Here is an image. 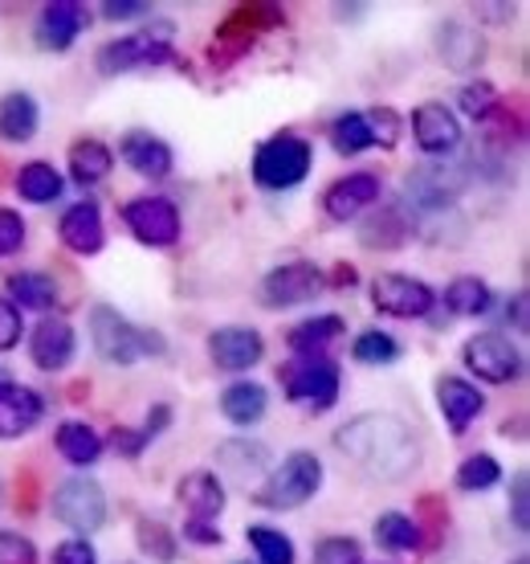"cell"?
I'll return each instance as SVG.
<instances>
[{
    "mask_svg": "<svg viewBox=\"0 0 530 564\" xmlns=\"http://www.w3.org/2000/svg\"><path fill=\"white\" fill-rule=\"evenodd\" d=\"M143 442H147V434H143V430H114V434H111V446L119 454H126V458H135V454L143 451Z\"/></svg>",
    "mask_w": 530,
    "mask_h": 564,
    "instance_id": "c3c4849f",
    "label": "cell"
},
{
    "mask_svg": "<svg viewBox=\"0 0 530 564\" xmlns=\"http://www.w3.org/2000/svg\"><path fill=\"white\" fill-rule=\"evenodd\" d=\"M37 123H42V111H37L33 95L13 90V95L0 99V140H9V143L33 140V135H37Z\"/></svg>",
    "mask_w": 530,
    "mask_h": 564,
    "instance_id": "cb8c5ba5",
    "label": "cell"
},
{
    "mask_svg": "<svg viewBox=\"0 0 530 564\" xmlns=\"http://www.w3.org/2000/svg\"><path fill=\"white\" fill-rule=\"evenodd\" d=\"M376 540L391 552H417L420 549V523L400 516V511H388L376 520Z\"/></svg>",
    "mask_w": 530,
    "mask_h": 564,
    "instance_id": "836d02e7",
    "label": "cell"
},
{
    "mask_svg": "<svg viewBox=\"0 0 530 564\" xmlns=\"http://www.w3.org/2000/svg\"><path fill=\"white\" fill-rule=\"evenodd\" d=\"M412 135H417L420 152L429 155H445L461 143L457 119H453V111H449L445 102H424V107H417L412 111Z\"/></svg>",
    "mask_w": 530,
    "mask_h": 564,
    "instance_id": "e0dca14e",
    "label": "cell"
},
{
    "mask_svg": "<svg viewBox=\"0 0 530 564\" xmlns=\"http://www.w3.org/2000/svg\"><path fill=\"white\" fill-rule=\"evenodd\" d=\"M172 33L176 25L172 21H159V25H147L131 37H119V42H107L95 54L98 74H131L143 70V66H164V62H176V50H172Z\"/></svg>",
    "mask_w": 530,
    "mask_h": 564,
    "instance_id": "3957f363",
    "label": "cell"
},
{
    "mask_svg": "<svg viewBox=\"0 0 530 564\" xmlns=\"http://www.w3.org/2000/svg\"><path fill=\"white\" fill-rule=\"evenodd\" d=\"M339 336H343V319L339 315H314V319H302L290 332V348L294 352H322Z\"/></svg>",
    "mask_w": 530,
    "mask_h": 564,
    "instance_id": "f546056e",
    "label": "cell"
},
{
    "mask_svg": "<svg viewBox=\"0 0 530 564\" xmlns=\"http://www.w3.org/2000/svg\"><path fill=\"white\" fill-rule=\"evenodd\" d=\"M510 503H515V511H510V520H515L518 532H527L530 528V491H527V470H518L515 475V487H510Z\"/></svg>",
    "mask_w": 530,
    "mask_h": 564,
    "instance_id": "bcb514c9",
    "label": "cell"
},
{
    "mask_svg": "<svg viewBox=\"0 0 530 564\" xmlns=\"http://www.w3.org/2000/svg\"><path fill=\"white\" fill-rule=\"evenodd\" d=\"M21 241H25V221H21V213L0 209V258L21 250Z\"/></svg>",
    "mask_w": 530,
    "mask_h": 564,
    "instance_id": "7bdbcfd3",
    "label": "cell"
},
{
    "mask_svg": "<svg viewBox=\"0 0 530 564\" xmlns=\"http://www.w3.org/2000/svg\"><path fill=\"white\" fill-rule=\"evenodd\" d=\"M119 155L126 160V169L147 176V181H159L172 172V148L164 140H155L152 131H126Z\"/></svg>",
    "mask_w": 530,
    "mask_h": 564,
    "instance_id": "603a6c76",
    "label": "cell"
},
{
    "mask_svg": "<svg viewBox=\"0 0 530 564\" xmlns=\"http://www.w3.org/2000/svg\"><path fill=\"white\" fill-rule=\"evenodd\" d=\"M33 544L21 540L16 532H0V564H33Z\"/></svg>",
    "mask_w": 530,
    "mask_h": 564,
    "instance_id": "f6af8a7d",
    "label": "cell"
},
{
    "mask_svg": "<svg viewBox=\"0 0 530 564\" xmlns=\"http://www.w3.org/2000/svg\"><path fill=\"white\" fill-rule=\"evenodd\" d=\"M335 446L376 479H405L408 470L417 466L412 434L405 430V422L384 417V413H367V417L347 422L335 434Z\"/></svg>",
    "mask_w": 530,
    "mask_h": 564,
    "instance_id": "6da1fadb",
    "label": "cell"
},
{
    "mask_svg": "<svg viewBox=\"0 0 530 564\" xmlns=\"http://www.w3.org/2000/svg\"><path fill=\"white\" fill-rule=\"evenodd\" d=\"M140 544L152 552L155 561H164V564L176 556V536H172L164 523H155V520H140Z\"/></svg>",
    "mask_w": 530,
    "mask_h": 564,
    "instance_id": "ab89813d",
    "label": "cell"
},
{
    "mask_svg": "<svg viewBox=\"0 0 530 564\" xmlns=\"http://www.w3.org/2000/svg\"><path fill=\"white\" fill-rule=\"evenodd\" d=\"M0 181H4V164H0Z\"/></svg>",
    "mask_w": 530,
    "mask_h": 564,
    "instance_id": "9f6ffc18",
    "label": "cell"
},
{
    "mask_svg": "<svg viewBox=\"0 0 530 564\" xmlns=\"http://www.w3.org/2000/svg\"><path fill=\"white\" fill-rule=\"evenodd\" d=\"M45 401L25 384H0V437H21L42 422Z\"/></svg>",
    "mask_w": 530,
    "mask_h": 564,
    "instance_id": "44dd1931",
    "label": "cell"
},
{
    "mask_svg": "<svg viewBox=\"0 0 530 564\" xmlns=\"http://www.w3.org/2000/svg\"><path fill=\"white\" fill-rule=\"evenodd\" d=\"M470 169L457 160H424L405 176V193L417 209H445L465 193Z\"/></svg>",
    "mask_w": 530,
    "mask_h": 564,
    "instance_id": "52a82bcc",
    "label": "cell"
},
{
    "mask_svg": "<svg viewBox=\"0 0 530 564\" xmlns=\"http://www.w3.org/2000/svg\"><path fill=\"white\" fill-rule=\"evenodd\" d=\"M335 282H355V270H351V267H339L335 270Z\"/></svg>",
    "mask_w": 530,
    "mask_h": 564,
    "instance_id": "f5cc1de1",
    "label": "cell"
},
{
    "mask_svg": "<svg viewBox=\"0 0 530 564\" xmlns=\"http://www.w3.org/2000/svg\"><path fill=\"white\" fill-rule=\"evenodd\" d=\"M281 389L294 405L307 410H331L339 401V365L322 352H298L278 368Z\"/></svg>",
    "mask_w": 530,
    "mask_h": 564,
    "instance_id": "277c9868",
    "label": "cell"
},
{
    "mask_svg": "<svg viewBox=\"0 0 530 564\" xmlns=\"http://www.w3.org/2000/svg\"><path fill=\"white\" fill-rule=\"evenodd\" d=\"M152 9L147 4H135V0H119V4H102V17L107 21H135V17H147Z\"/></svg>",
    "mask_w": 530,
    "mask_h": 564,
    "instance_id": "681fc988",
    "label": "cell"
},
{
    "mask_svg": "<svg viewBox=\"0 0 530 564\" xmlns=\"http://www.w3.org/2000/svg\"><path fill=\"white\" fill-rule=\"evenodd\" d=\"M250 544L257 549L262 564H294L290 536H281V532H274V528H250Z\"/></svg>",
    "mask_w": 530,
    "mask_h": 564,
    "instance_id": "74e56055",
    "label": "cell"
},
{
    "mask_svg": "<svg viewBox=\"0 0 530 564\" xmlns=\"http://www.w3.org/2000/svg\"><path fill=\"white\" fill-rule=\"evenodd\" d=\"M506 319H515V327L522 332L527 327V295H515V303L506 307Z\"/></svg>",
    "mask_w": 530,
    "mask_h": 564,
    "instance_id": "816d5d0a",
    "label": "cell"
},
{
    "mask_svg": "<svg viewBox=\"0 0 530 564\" xmlns=\"http://www.w3.org/2000/svg\"><path fill=\"white\" fill-rule=\"evenodd\" d=\"M314 295H322V274L310 262H286V267L269 270L257 286V303L269 311L298 307V303H310Z\"/></svg>",
    "mask_w": 530,
    "mask_h": 564,
    "instance_id": "ba28073f",
    "label": "cell"
},
{
    "mask_svg": "<svg viewBox=\"0 0 530 564\" xmlns=\"http://www.w3.org/2000/svg\"><path fill=\"white\" fill-rule=\"evenodd\" d=\"M90 339H95V352L111 365H135L143 356L164 352V336L159 332H143L126 315H119L114 307L98 303L90 311Z\"/></svg>",
    "mask_w": 530,
    "mask_h": 564,
    "instance_id": "7a4b0ae2",
    "label": "cell"
},
{
    "mask_svg": "<svg viewBox=\"0 0 530 564\" xmlns=\"http://www.w3.org/2000/svg\"><path fill=\"white\" fill-rule=\"evenodd\" d=\"M180 503L188 511H192V520H217L224 511V487L217 475H209V470H196V475H188V479L180 482Z\"/></svg>",
    "mask_w": 530,
    "mask_h": 564,
    "instance_id": "d4e9b609",
    "label": "cell"
},
{
    "mask_svg": "<svg viewBox=\"0 0 530 564\" xmlns=\"http://www.w3.org/2000/svg\"><path fill=\"white\" fill-rule=\"evenodd\" d=\"M307 172H310V143L302 135H290V131L265 140L257 148V155H253V181L262 184V188H269V193L302 184Z\"/></svg>",
    "mask_w": 530,
    "mask_h": 564,
    "instance_id": "5b68a950",
    "label": "cell"
},
{
    "mask_svg": "<svg viewBox=\"0 0 530 564\" xmlns=\"http://www.w3.org/2000/svg\"><path fill=\"white\" fill-rule=\"evenodd\" d=\"M123 221L131 229V238L152 246V250H164V246H176L180 241V213L168 197H140L123 209Z\"/></svg>",
    "mask_w": 530,
    "mask_h": 564,
    "instance_id": "9c48e42d",
    "label": "cell"
},
{
    "mask_svg": "<svg viewBox=\"0 0 530 564\" xmlns=\"http://www.w3.org/2000/svg\"><path fill=\"white\" fill-rule=\"evenodd\" d=\"M0 495H4V487H0Z\"/></svg>",
    "mask_w": 530,
    "mask_h": 564,
    "instance_id": "6f0895ef",
    "label": "cell"
},
{
    "mask_svg": "<svg viewBox=\"0 0 530 564\" xmlns=\"http://www.w3.org/2000/svg\"><path fill=\"white\" fill-rule=\"evenodd\" d=\"M29 352H33V365L45 368V372H62V368L70 365L74 352H78V336H74V327L66 319H42L37 332H33V344H29Z\"/></svg>",
    "mask_w": 530,
    "mask_h": 564,
    "instance_id": "d6986e66",
    "label": "cell"
},
{
    "mask_svg": "<svg viewBox=\"0 0 530 564\" xmlns=\"http://www.w3.org/2000/svg\"><path fill=\"white\" fill-rule=\"evenodd\" d=\"M412 234V226H405V217L396 209L379 213L372 217L367 226H363V246H379V250H388V246H400V241Z\"/></svg>",
    "mask_w": 530,
    "mask_h": 564,
    "instance_id": "e575fe53",
    "label": "cell"
},
{
    "mask_svg": "<svg viewBox=\"0 0 530 564\" xmlns=\"http://www.w3.org/2000/svg\"><path fill=\"white\" fill-rule=\"evenodd\" d=\"M461 111L470 115V119H477V123H486L489 115L498 111V90L489 83H470L461 90Z\"/></svg>",
    "mask_w": 530,
    "mask_h": 564,
    "instance_id": "f35d334b",
    "label": "cell"
},
{
    "mask_svg": "<svg viewBox=\"0 0 530 564\" xmlns=\"http://www.w3.org/2000/svg\"><path fill=\"white\" fill-rule=\"evenodd\" d=\"M16 344H21V311L9 299H0V352H9Z\"/></svg>",
    "mask_w": 530,
    "mask_h": 564,
    "instance_id": "ee69618b",
    "label": "cell"
},
{
    "mask_svg": "<svg viewBox=\"0 0 530 564\" xmlns=\"http://www.w3.org/2000/svg\"><path fill=\"white\" fill-rule=\"evenodd\" d=\"M465 365H470V372H477V381L506 384L522 372V356H518V348L506 336L482 332V336H474L465 344Z\"/></svg>",
    "mask_w": 530,
    "mask_h": 564,
    "instance_id": "7c38bea8",
    "label": "cell"
},
{
    "mask_svg": "<svg viewBox=\"0 0 530 564\" xmlns=\"http://www.w3.org/2000/svg\"><path fill=\"white\" fill-rule=\"evenodd\" d=\"M314 564H360V544L347 536H331L314 549Z\"/></svg>",
    "mask_w": 530,
    "mask_h": 564,
    "instance_id": "60d3db41",
    "label": "cell"
},
{
    "mask_svg": "<svg viewBox=\"0 0 530 564\" xmlns=\"http://www.w3.org/2000/svg\"><path fill=\"white\" fill-rule=\"evenodd\" d=\"M376 200H379V176H372V172H351V176L335 181L322 193V209H327L331 221H351V217H360Z\"/></svg>",
    "mask_w": 530,
    "mask_h": 564,
    "instance_id": "5bb4252c",
    "label": "cell"
},
{
    "mask_svg": "<svg viewBox=\"0 0 530 564\" xmlns=\"http://www.w3.org/2000/svg\"><path fill=\"white\" fill-rule=\"evenodd\" d=\"M9 291L21 307H33V311H45L57 303V282L49 274H37V270H25V274H13L9 279Z\"/></svg>",
    "mask_w": 530,
    "mask_h": 564,
    "instance_id": "4dcf8cb0",
    "label": "cell"
},
{
    "mask_svg": "<svg viewBox=\"0 0 530 564\" xmlns=\"http://www.w3.org/2000/svg\"><path fill=\"white\" fill-rule=\"evenodd\" d=\"M437 57L457 74L477 70L482 57H486V42H482L477 29L461 25V21H445V25H437Z\"/></svg>",
    "mask_w": 530,
    "mask_h": 564,
    "instance_id": "ac0fdd59",
    "label": "cell"
},
{
    "mask_svg": "<svg viewBox=\"0 0 530 564\" xmlns=\"http://www.w3.org/2000/svg\"><path fill=\"white\" fill-rule=\"evenodd\" d=\"M331 143H335L339 155H360V152H367V148H376L372 128H367V115L363 111L339 115L335 128H331Z\"/></svg>",
    "mask_w": 530,
    "mask_h": 564,
    "instance_id": "1f68e13d",
    "label": "cell"
},
{
    "mask_svg": "<svg viewBox=\"0 0 530 564\" xmlns=\"http://www.w3.org/2000/svg\"><path fill=\"white\" fill-rule=\"evenodd\" d=\"M265 405H269V397H265L262 384H253V381H238V384H229L221 397V410L229 422H238V425H253V422H262L265 417Z\"/></svg>",
    "mask_w": 530,
    "mask_h": 564,
    "instance_id": "4316f807",
    "label": "cell"
},
{
    "mask_svg": "<svg viewBox=\"0 0 530 564\" xmlns=\"http://www.w3.org/2000/svg\"><path fill=\"white\" fill-rule=\"evenodd\" d=\"M367 128H372V140L391 148V143L400 140V115L388 111V107H379V111H367Z\"/></svg>",
    "mask_w": 530,
    "mask_h": 564,
    "instance_id": "b9f144b4",
    "label": "cell"
},
{
    "mask_svg": "<svg viewBox=\"0 0 530 564\" xmlns=\"http://www.w3.org/2000/svg\"><path fill=\"white\" fill-rule=\"evenodd\" d=\"M57 234L66 241V250H74V254H82V258L98 254L102 241H107V234H102V213H98L95 200L70 205L66 217H62V226H57Z\"/></svg>",
    "mask_w": 530,
    "mask_h": 564,
    "instance_id": "ffe728a7",
    "label": "cell"
},
{
    "mask_svg": "<svg viewBox=\"0 0 530 564\" xmlns=\"http://www.w3.org/2000/svg\"><path fill=\"white\" fill-rule=\"evenodd\" d=\"M209 356L224 372H245L265 356V344L253 327H221L209 336Z\"/></svg>",
    "mask_w": 530,
    "mask_h": 564,
    "instance_id": "9a60e30c",
    "label": "cell"
},
{
    "mask_svg": "<svg viewBox=\"0 0 530 564\" xmlns=\"http://www.w3.org/2000/svg\"><path fill=\"white\" fill-rule=\"evenodd\" d=\"M57 451L66 454L74 466H90L102 458V437L86 422H66L57 425Z\"/></svg>",
    "mask_w": 530,
    "mask_h": 564,
    "instance_id": "83f0119b",
    "label": "cell"
},
{
    "mask_svg": "<svg viewBox=\"0 0 530 564\" xmlns=\"http://www.w3.org/2000/svg\"><path fill=\"white\" fill-rule=\"evenodd\" d=\"M437 405L445 413L449 430H453V434H465L470 422H474L477 413H482V405H486V397L470 381H461V377H441V381H437Z\"/></svg>",
    "mask_w": 530,
    "mask_h": 564,
    "instance_id": "7402d4cb",
    "label": "cell"
},
{
    "mask_svg": "<svg viewBox=\"0 0 530 564\" xmlns=\"http://www.w3.org/2000/svg\"><path fill=\"white\" fill-rule=\"evenodd\" d=\"M372 303L384 315H396V319H420V315L433 311L437 295L429 282L412 279V274H379L372 282Z\"/></svg>",
    "mask_w": 530,
    "mask_h": 564,
    "instance_id": "8fae6325",
    "label": "cell"
},
{
    "mask_svg": "<svg viewBox=\"0 0 530 564\" xmlns=\"http://www.w3.org/2000/svg\"><path fill=\"white\" fill-rule=\"evenodd\" d=\"M86 21H90V13L78 0H54L37 17V45L42 50H70L78 42V33L86 29Z\"/></svg>",
    "mask_w": 530,
    "mask_h": 564,
    "instance_id": "2e32d148",
    "label": "cell"
},
{
    "mask_svg": "<svg viewBox=\"0 0 530 564\" xmlns=\"http://www.w3.org/2000/svg\"><path fill=\"white\" fill-rule=\"evenodd\" d=\"M445 307L453 315H482L489 307V286L474 274H461L445 286Z\"/></svg>",
    "mask_w": 530,
    "mask_h": 564,
    "instance_id": "d6a6232c",
    "label": "cell"
},
{
    "mask_svg": "<svg viewBox=\"0 0 530 564\" xmlns=\"http://www.w3.org/2000/svg\"><path fill=\"white\" fill-rule=\"evenodd\" d=\"M16 193L29 200V205H49V200L62 197V176H57L49 164L33 160L25 169L16 172Z\"/></svg>",
    "mask_w": 530,
    "mask_h": 564,
    "instance_id": "f1b7e54d",
    "label": "cell"
},
{
    "mask_svg": "<svg viewBox=\"0 0 530 564\" xmlns=\"http://www.w3.org/2000/svg\"><path fill=\"white\" fill-rule=\"evenodd\" d=\"M54 516L74 532H98L107 520V495L90 479H70L54 491Z\"/></svg>",
    "mask_w": 530,
    "mask_h": 564,
    "instance_id": "30bf717a",
    "label": "cell"
},
{
    "mask_svg": "<svg viewBox=\"0 0 530 564\" xmlns=\"http://www.w3.org/2000/svg\"><path fill=\"white\" fill-rule=\"evenodd\" d=\"M351 352H355L360 365H396L400 360V344L388 332H363Z\"/></svg>",
    "mask_w": 530,
    "mask_h": 564,
    "instance_id": "8d00e7d4",
    "label": "cell"
},
{
    "mask_svg": "<svg viewBox=\"0 0 530 564\" xmlns=\"http://www.w3.org/2000/svg\"><path fill=\"white\" fill-rule=\"evenodd\" d=\"M515 564H530V561H527V556H518V561H515Z\"/></svg>",
    "mask_w": 530,
    "mask_h": 564,
    "instance_id": "11a10c76",
    "label": "cell"
},
{
    "mask_svg": "<svg viewBox=\"0 0 530 564\" xmlns=\"http://www.w3.org/2000/svg\"><path fill=\"white\" fill-rule=\"evenodd\" d=\"M322 482V463L314 454L307 451H294L286 463L265 479V487L253 499L262 503V508H274V511H290V508H302L310 495L319 491Z\"/></svg>",
    "mask_w": 530,
    "mask_h": 564,
    "instance_id": "8992f818",
    "label": "cell"
},
{
    "mask_svg": "<svg viewBox=\"0 0 530 564\" xmlns=\"http://www.w3.org/2000/svg\"><path fill=\"white\" fill-rule=\"evenodd\" d=\"M114 169V155L107 143H98V140H78L70 148V176L74 184H82V188H90V184L98 181H107Z\"/></svg>",
    "mask_w": 530,
    "mask_h": 564,
    "instance_id": "484cf974",
    "label": "cell"
},
{
    "mask_svg": "<svg viewBox=\"0 0 530 564\" xmlns=\"http://www.w3.org/2000/svg\"><path fill=\"white\" fill-rule=\"evenodd\" d=\"M0 384H9V372H4V368H0Z\"/></svg>",
    "mask_w": 530,
    "mask_h": 564,
    "instance_id": "db71d44e",
    "label": "cell"
},
{
    "mask_svg": "<svg viewBox=\"0 0 530 564\" xmlns=\"http://www.w3.org/2000/svg\"><path fill=\"white\" fill-rule=\"evenodd\" d=\"M54 564H98V556H95V549H90V544L78 536V540H66V544H57V549H54Z\"/></svg>",
    "mask_w": 530,
    "mask_h": 564,
    "instance_id": "7dc6e473",
    "label": "cell"
},
{
    "mask_svg": "<svg viewBox=\"0 0 530 564\" xmlns=\"http://www.w3.org/2000/svg\"><path fill=\"white\" fill-rule=\"evenodd\" d=\"M184 536L188 540H200V544H221V532L217 528H209L205 520H192L188 528H184Z\"/></svg>",
    "mask_w": 530,
    "mask_h": 564,
    "instance_id": "f907efd6",
    "label": "cell"
},
{
    "mask_svg": "<svg viewBox=\"0 0 530 564\" xmlns=\"http://www.w3.org/2000/svg\"><path fill=\"white\" fill-rule=\"evenodd\" d=\"M503 479V466L498 458H489V454H474V458H465L457 470V487L461 491H486L494 482Z\"/></svg>",
    "mask_w": 530,
    "mask_h": 564,
    "instance_id": "d590c367",
    "label": "cell"
},
{
    "mask_svg": "<svg viewBox=\"0 0 530 564\" xmlns=\"http://www.w3.org/2000/svg\"><path fill=\"white\" fill-rule=\"evenodd\" d=\"M286 17H281L278 4H265V0H250V4H238L233 13L224 17V25L217 29V37H221L233 54H241L245 45L257 37V33H269V29H278Z\"/></svg>",
    "mask_w": 530,
    "mask_h": 564,
    "instance_id": "4fadbf2b",
    "label": "cell"
}]
</instances>
